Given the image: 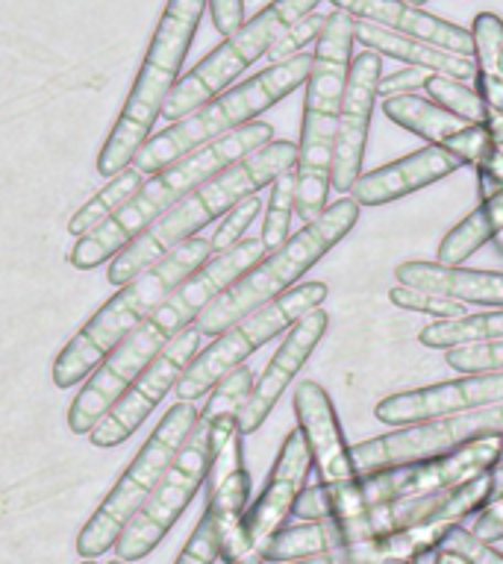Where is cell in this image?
Listing matches in <instances>:
<instances>
[{"label": "cell", "instance_id": "obj_1", "mask_svg": "<svg viewBox=\"0 0 503 564\" xmlns=\"http://www.w3.org/2000/svg\"><path fill=\"white\" fill-rule=\"evenodd\" d=\"M268 253L263 236L259 238H242L224 253L210 256L206 262L194 273H189L136 329L124 335L121 341L115 344L113 352L106 356L86 386L77 394V400L68 409V430L74 435H88L95 430L97 421L104 417L118 397L127 391L132 379L139 377L141 370L148 368L150 361L157 359L159 352L165 350L168 344L174 341L176 335L189 329L192 321H197L203 308L210 306L212 300L218 297L221 291H227L233 282L245 271H250L263 256Z\"/></svg>", "mask_w": 503, "mask_h": 564}, {"label": "cell", "instance_id": "obj_2", "mask_svg": "<svg viewBox=\"0 0 503 564\" xmlns=\"http://www.w3.org/2000/svg\"><path fill=\"white\" fill-rule=\"evenodd\" d=\"M271 139V123L250 121L229 132V135H221L218 141L203 144L189 156L176 159L174 165L162 167L159 174L150 176L148 183L141 185L139 192L132 194L115 215H109L100 227L79 236V241L68 253V262L77 271H92L97 264L109 262L113 256L121 253L124 247L132 245L153 220H159L165 212L174 209L183 197H189L197 185L221 174L224 167L245 159L247 153H254Z\"/></svg>", "mask_w": 503, "mask_h": 564}, {"label": "cell", "instance_id": "obj_3", "mask_svg": "<svg viewBox=\"0 0 503 564\" xmlns=\"http://www.w3.org/2000/svg\"><path fill=\"white\" fill-rule=\"evenodd\" d=\"M295 165H298V144L271 139L254 153H247L245 159L224 167L221 174L197 185L189 197L176 203L174 209L153 220L132 245L124 247L109 262V273H106L109 282L127 285L130 280H136L145 268L159 262L176 245H183L185 238L197 236L206 224L227 215L236 203L250 194H259V188H268L282 171Z\"/></svg>", "mask_w": 503, "mask_h": 564}, {"label": "cell", "instance_id": "obj_4", "mask_svg": "<svg viewBox=\"0 0 503 564\" xmlns=\"http://www.w3.org/2000/svg\"><path fill=\"white\" fill-rule=\"evenodd\" d=\"M353 24L356 18L333 9L327 15L324 33L318 35L312 68L307 77L303 97V121L298 141V215L303 224L315 220L327 209L330 197V174H333L335 130L342 109L344 83L353 59Z\"/></svg>", "mask_w": 503, "mask_h": 564}, {"label": "cell", "instance_id": "obj_5", "mask_svg": "<svg viewBox=\"0 0 503 564\" xmlns=\"http://www.w3.org/2000/svg\"><path fill=\"white\" fill-rule=\"evenodd\" d=\"M212 256V238L192 236L176 245L159 262L130 280L83 329H79L65 350L53 361V382L60 388H74L92 377V370L113 352L124 335L136 329L180 282L201 268Z\"/></svg>", "mask_w": 503, "mask_h": 564}, {"label": "cell", "instance_id": "obj_6", "mask_svg": "<svg viewBox=\"0 0 503 564\" xmlns=\"http://www.w3.org/2000/svg\"><path fill=\"white\" fill-rule=\"evenodd\" d=\"M206 7H210V0H168L157 33L145 53V62H141L139 77L130 88V97L97 156V174L100 176H115L118 171L132 165L141 144L150 139V130L162 118V106L180 79L185 53L192 47Z\"/></svg>", "mask_w": 503, "mask_h": 564}, {"label": "cell", "instance_id": "obj_7", "mask_svg": "<svg viewBox=\"0 0 503 564\" xmlns=\"http://www.w3.org/2000/svg\"><path fill=\"white\" fill-rule=\"evenodd\" d=\"M360 209L362 206L353 197H339L335 203H327V209L315 220L303 224V229L286 238L280 247L268 250V256H263L250 271L242 273L227 291H221L218 297L197 315L194 326L203 335L227 333L229 326L265 306L268 300L295 289V282L309 268H315L356 227Z\"/></svg>", "mask_w": 503, "mask_h": 564}, {"label": "cell", "instance_id": "obj_8", "mask_svg": "<svg viewBox=\"0 0 503 564\" xmlns=\"http://www.w3.org/2000/svg\"><path fill=\"white\" fill-rule=\"evenodd\" d=\"M309 68H312V53H298L286 62L268 65L265 70L254 74L245 83L221 91L210 104L194 109L180 121H174L168 130L148 139L132 159V167L141 174H159L162 167L174 165L176 159L189 156L203 144L218 141L221 135H229L238 127L256 121L259 115L277 106L282 97H289L295 88L307 83Z\"/></svg>", "mask_w": 503, "mask_h": 564}, {"label": "cell", "instance_id": "obj_9", "mask_svg": "<svg viewBox=\"0 0 503 564\" xmlns=\"http://www.w3.org/2000/svg\"><path fill=\"white\" fill-rule=\"evenodd\" d=\"M197 405L189 400H176L157 430L150 432L139 456L132 458L130 467L124 470L113 491L106 494V500L97 506V511L88 518V523L79 529L77 535V555L79 558H100L106 550H113L124 527L130 523L132 514L141 509V502L148 500L159 476L165 474L168 465L174 462L185 438L192 435L194 423H197Z\"/></svg>", "mask_w": 503, "mask_h": 564}, {"label": "cell", "instance_id": "obj_10", "mask_svg": "<svg viewBox=\"0 0 503 564\" xmlns=\"http://www.w3.org/2000/svg\"><path fill=\"white\" fill-rule=\"evenodd\" d=\"M321 0H271L268 7L259 9L250 21L238 26L236 33L227 35L224 42L212 53H206L197 65H194L183 79H176L171 88L165 106H162V118L165 121H180L203 104H210L212 97L227 91L233 79L254 65L259 56L268 53L274 39L291 26L298 18L307 12H315Z\"/></svg>", "mask_w": 503, "mask_h": 564}, {"label": "cell", "instance_id": "obj_11", "mask_svg": "<svg viewBox=\"0 0 503 564\" xmlns=\"http://www.w3.org/2000/svg\"><path fill=\"white\" fill-rule=\"evenodd\" d=\"M327 300L324 282H300L280 297L268 300L265 306L245 315L238 324H233L227 333L215 335V341L203 352H197L192 365L183 370V377L176 382V400H201L227 377L229 370L245 365L247 356H254L263 344L286 333L298 317H303L309 308L321 306Z\"/></svg>", "mask_w": 503, "mask_h": 564}, {"label": "cell", "instance_id": "obj_12", "mask_svg": "<svg viewBox=\"0 0 503 564\" xmlns=\"http://www.w3.org/2000/svg\"><path fill=\"white\" fill-rule=\"evenodd\" d=\"M210 458V426L197 421L192 435L185 438V444L174 456V462L168 465L165 474L159 476V482L153 485L148 500L141 502V509L132 514V520L115 541V555L118 558L139 562V558L157 550L159 541L171 532L176 520L183 518V511L189 509L194 494L201 491V485H206Z\"/></svg>", "mask_w": 503, "mask_h": 564}, {"label": "cell", "instance_id": "obj_13", "mask_svg": "<svg viewBox=\"0 0 503 564\" xmlns=\"http://www.w3.org/2000/svg\"><path fill=\"white\" fill-rule=\"evenodd\" d=\"M489 435H503V403L448 414V417L415 423V426H397L395 432L353 444L351 456L360 474H371V470H383V467L445 456V453H453V449L465 447L471 441L489 438Z\"/></svg>", "mask_w": 503, "mask_h": 564}, {"label": "cell", "instance_id": "obj_14", "mask_svg": "<svg viewBox=\"0 0 503 564\" xmlns=\"http://www.w3.org/2000/svg\"><path fill=\"white\" fill-rule=\"evenodd\" d=\"M201 338L203 333L197 326L176 335L174 341L168 344L165 350L159 352L139 377L132 379L127 391L115 400L113 409L97 421L95 430L88 432L92 447L109 449L121 447L124 441H130L141 423L148 421L150 412L162 403V397L180 382L183 370L192 365V359L201 350Z\"/></svg>", "mask_w": 503, "mask_h": 564}, {"label": "cell", "instance_id": "obj_15", "mask_svg": "<svg viewBox=\"0 0 503 564\" xmlns=\"http://www.w3.org/2000/svg\"><path fill=\"white\" fill-rule=\"evenodd\" d=\"M309 467H312V456H309L303 432L291 430L282 441L280 453H277V462H274L271 474H268L263 494L245 511V520H242V558L263 553V546L286 527V520L295 518L298 497L307 488Z\"/></svg>", "mask_w": 503, "mask_h": 564}, {"label": "cell", "instance_id": "obj_16", "mask_svg": "<svg viewBox=\"0 0 503 564\" xmlns=\"http://www.w3.org/2000/svg\"><path fill=\"white\" fill-rule=\"evenodd\" d=\"M379 77H383V56L374 51H362L351 59L347 83H344L342 109H339V130L333 148V174L330 185L339 194H347L362 174V159L368 144L371 115L377 106Z\"/></svg>", "mask_w": 503, "mask_h": 564}, {"label": "cell", "instance_id": "obj_17", "mask_svg": "<svg viewBox=\"0 0 503 564\" xmlns=\"http://www.w3.org/2000/svg\"><path fill=\"white\" fill-rule=\"evenodd\" d=\"M494 403H503V370L465 373L462 379L400 391V394L379 400L374 414L379 423H388V426H415V423H427Z\"/></svg>", "mask_w": 503, "mask_h": 564}, {"label": "cell", "instance_id": "obj_18", "mask_svg": "<svg viewBox=\"0 0 503 564\" xmlns=\"http://www.w3.org/2000/svg\"><path fill=\"white\" fill-rule=\"evenodd\" d=\"M383 115L397 127L421 135L427 144L448 150L462 165H471L477 171L492 165L494 153H497L492 132L485 127H477V123L462 121L448 109H441L439 104H432L430 97H388V100H383Z\"/></svg>", "mask_w": 503, "mask_h": 564}, {"label": "cell", "instance_id": "obj_19", "mask_svg": "<svg viewBox=\"0 0 503 564\" xmlns=\"http://www.w3.org/2000/svg\"><path fill=\"white\" fill-rule=\"evenodd\" d=\"M327 324H330V315L321 306H315L286 329V338H282V344L271 356V361L265 365L263 377L256 379L254 391H250V397L242 405V412H238V432L242 435H250V432H256L268 421V414L274 412L277 400L286 394L291 379L303 370L309 356L315 352L318 341L324 338Z\"/></svg>", "mask_w": 503, "mask_h": 564}, {"label": "cell", "instance_id": "obj_20", "mask_svg": "<svg viewBox=\"0 0 503 564\" xmlns=\"http://www.w3.org/2000/svg\"><path fill=\"white\" fill-rule=\"evenodd\" d=\"M295 417L318 470V485L339 488V485L353 482L360 470L351 456V444L344 441L333 400L312 379L295 388Z\"/></svg>", "mask_w": 503, "mask_h": 564}, {"label": "cell", "instance_id": "obj_21", "mask_svg": "<svg viewBox=\"0 0 503 564\" xmlns=\"http://www.w3.org/2000/svg\"><path fill=\"white\" fill-rule=\"evenodd\" d=\"M459 167H465L453 153L427 144V148L415 150L409 156L395 159L383 167H374L368 174H360L353 183L351 197L360 206H386L413 192H421L427 185L439 183L445 176L457 174Z\"/></svg>", "mask_w": 503, "mask_h": 564}, {"label": "cell", "instance_id": "obj_22", "mask_svg": "<svg viewBox=\"0 0 503 564\" xmlns=\"http://www.w3.org/2000/svg\"><path fill=\"white\" fill-rule=\"evenodd\" d=\"M330 3L347 12V15L360 18V21L386 26L392 33L413 35V39L430 42L436 47H445V51L474 56L471 30L450 24L445 18L430 15V12H424L421 7H413L406 0H330Z\"/></svg>", "mask_w": 503, "mask_h": 564}, {"label": "cell", "instance_id": "obj_23", "mask_svg": "<svg viewBox=\"0 0 503 564\" xmlns=\"http://www.w3.org/2000/svg\"><path fill=\"white\" fill-rule=\"evenodd\" d=\"M400 285L436 291L457 297L468 306L503 308V271H474V268H450L439 262H404L395 268Z\"/></svg>", "mask_w": 503, "mask_h": 564}, {"label": "cell", "instance_id": "obj_24", "mask_svg": "<svg viewBox=\"0 0 503 564\" xmlns=\"http://www.w3.org/2000/svg\"><path fill=\"white\" fill-rule=\"evenodd\" d=\"M353 42H360L365 51H374L379 56H388V59L404 62V65H415V68H427L432 74H445V77L462 79L474 77V56H465V53L445 51V47H436L430 42H421V39H413V35L392 33L386 26L371 24V21H360L353 24Z\"/></svg>", "mask_w": 503, "mask_h": 564}, {"label": "cell", "instance_id": "obj_25", "mask_svg": "<svg viewBox=\"0 0 503 564\" xmlns=\"http://www.w3.org/2000/svg\"><path fill=\"white\" fill-rule=\"evenodd\" d=\"M439 546L441 535L436 529L427 527V523H415V527L374 538V541H356V544L335 546V550H327V553L307 555V558H295V562L282 564H421Z\"/></svg>", "mask_w": 503, "mask_h": 564}, {"label": "cell", "instance_id": "obj_26", "mask_svg": "<svg viewBox=\"0 0 503 564\" xmlns=\"http://www.w3.org/2000/svg\"><path fill=\"white\" fill-rule=\"evenodd\" d=\"M250 500V474L238 467L218 485L206 488V514L221 529V558L227 564L242 562V520Z\"/></svg>", "mask_w": 503, "mask_h": 564}, {"label": "cell", "instance_id": "obj_27", "mask_svg": "<svg viewBox=\"0 0 503 564\" xmlns=\"http://www.w3.org/2000/svg\"><path fill=\"white\" fill-rule=\"evenodd\" d=\"M501 232H503V188L501 192L489 194V197H483L480 206H477L468 218L459 220L457 227L441 238L439 250H436V262L457 268V264L468 262L480 247L494 241Z\"/></svg>", "mask_w": 503, "mask_h": 564}, {"label": "cell", "instance_id": "obj_28", "mask_svg": "<svg viewBox=\"0 0 503 564\" xmlns=\"http://www.w3.org/2000/svg\"><path fill=\"white\" fill-rule=\"evenodd\" d=\"M474 39L477 95L503 115V21L494 12H480L471 24Z\"/></svg>", "mask_w": 503, "mask_h": 564}, {"label": "cell", "instance_id": "obj_29", "mask_svg": "<svg viewBox=\"0 0 503 564\" xmlns=\"http://www.w3.org/2000/svg\"><path fill=\"white\" fill-rule=\"evenodd\" d=\"M497 338H503V308L477 312V315L445 317V321L424 326L421 333H418V341L424 347H436V350H453V347L497 341Z\"/></svg>", "mask_w": 503, "mask_h": 564}, {"label": "cell", "instance_id": "obj_30", "mask_svg": "<svg viewBox=\"0 0 503 564\" xmlns=\"http://www.w3.org/2000/svg\"><path fill=\"white\" fill-rule=\"evenodd\" d=\"M141 185H145V180H141L139 167L127 165L124 171H118V174L113 176V183L106 185V188H100L83 209L74 212V218L68 220L71 236H86V232H92L95 227H100L109 215H115L124 203L130 200L132 194L139 192Z\"/></svg>", "mask_w": 503, "mask_h": 564}, {"label": "cell", "instance_id": "obj_31", "mask_svg": "<svg viewBox=\"0 0 503 564\" xmlns=\"http://www.w3.org/2000/svg\"><path fill=\"white\" fill-rule=\"evenodd\" d=\"M298 212V171L289 167L271 183L268 212L263 218V241L268 250L280 247L291 236V215Z\"/></svg>", "mask_w": 503, "mask_h": 564}, {"label": "cell", "instance_id": "obj_32", "mask_svg": "<svg viewBox=\"0 0 503 564\" xmlns=\"http://www.w3.org/2000/svg\"><path fill=\"white\" fill-rule=\"evenodd\" d=\"M388 300H392L397 308L421 312V315L439 317V321H445V317L468 315V303H462V300L448 297V294H436V291L427 289H415V285H400V282L388 291Z\"/></svg>", "mask_w": 503, "mask_h": 564}, {"label": "cell", "instance_id": "obj_33", "mask_svg": "<svg viewBox=\"0 0 503 564\" xmlns=\"http://www.w3.org/2000/svg\"><path fill=\"white\" fill-rule=\"evenodd\" d=\"M324 24L327 15H318V12H307L303 18H298L295 24L286 26V30L274 39V44L268 47V62L277 65V62H286L291 59V56L303 53V47L318 42V35L324 33Z\"/></svg>", "mask_w": 503, "mask_h": 564}, {"label": "cell", "instance_id": "obj_34", "mask_svg": "<svg viewBox=\"0 0 503 564\" xmlns=\"http://www.w3.org/2000/svg\"><path fill=\"white\" fill-rule=\"evenodd\" d=\"M445 359L459 373H492V370H503V338L453 347V350L445 352Z\"/></svg>", "mask_w": 503, "mask_h": 564}, {"label": "cell", "instance_id": "obj_35", "mask_svg": "<svg viewBox=\"0 0 503 564\" xmlns=\"http://www.w3.org/2000/svg\"><path fill=\"white\" fill-rule=\"evenodd\" d=\"M259 212H263V200H259L256 194H250V197H245L242 203H236V206L224 215L221 227L215 229V236H212V256L224 253V250H229L233 245H238Z\"/></svg>", "mask_w": 503, "mask_h": 564}, {"label": "cell", "instance_id": "obj_36", "mask_svg": "<svg viewBox=\"0 0 503 564\" xmlns=\"http://www.w3.org/2000/svg\"><path fill=\"white\" fill-rule=\"evenodd\" d=\"M221 529L218 523L203 511L201 523L194 527V532L185 541L183 553L176 555L174 564H215L221 558Z\"/></svg>", "mask_w": 503, "mask_h": 564}, {"label": "cell", "instance_id": "obj_37", "mask_svg": "<svg viewBox=\"0 0 503 564\" xmlns=\"http://www.w3.org/2000/svg\"><path fill=\"white\" fill-rule=\"evenodd\" d=\"M439 550L457 553L459 558H465L468 564H503V553H497L492 544H485L465 527L450 529L448 538L441 541Z\"/></svg>", "mask_w": 503, "mask_h": 564}, {"label": "cell", "instance_id": "obj_38", "mask_svg": "<svg viewBox=\"0 0 503 564\" xmlns=\"http://www.w3.org/2000/svg\"><path fill=\"white\" fill-rule=\"evenodd\" d=\"M430 77H432V70L406 65L404 70H395V74L379 77L377 95L379 100H388V97H397V95H413L415 88H424V83H427Z\"/></svg>", "mask_w": 503, "mask_h": 564}, {"label": "cell", "instance_id": "obj_39", "mask_svg": "<svg viewBox=\"0 0 503 564\" xmlns=\"http://www.w3.org/2000/svg\"><path fill=\"white\" fill-rule=\"evenodd\" d=\"M210 15L221 35H233L245 24V0H210Z\"/></svg>", "mask_w": 503, "mask_h": 564}, {"label": "cell", "instance_id": "obj_40", "mask_svg": "<svg viewBox=\"0 0 503 564\" xmlns=\"http://www.w3.org/2000/svg\"><path fill=\"white\" fill-rule=\"evenodd\" d=\"M424 562H432V564H468L465 558H459L457 553H448V550H436V553H430Z\"/></svg>", "mask_w": 503, "mask_h": 564}, {"label": "cell", "instance_id": "obj_41", "mask_svg": "<svg viewBox=\"0 0 503 564\" xmlns=\"http://www.w3.org/2000/svg\"><path fill=\"white\" fill-rule=\"evenodd\" d=\"M236 564H265V562H263V555H250V558H242V562Z\"/></svg>", "mask_w": 503, "mask_h": 564}, {"label": "cell", "instance_id": "obj_42", "mask_svg": "<svg viewBox=\"0 0 503 564\" xmlns=\"http://www.w3.org/2000/svg\"><path fill=\"white\" fill-rule=\"evenodd\" d=\"M406 3H413V7H421V3H427V0H406Z\"/></svg>", "mask_w": 503, "mask_h": 564}, {"label": "cell", "instance_id": "obj_43", "mask_svg": "<svg viewBox=\"0 0 503 564\" xmlns=\"http://www.w3.org/2000/svg\"><path fill=\"white\" fill-rule=\"evenodd\" d=\"M109 564H127V562H124V558H118V555H115V558H113V562H109Z\"/></svg>", "mask_w": 503, "mask_h": 564}, {"label": "cell", "instance_id": "obj_44", "mask_svg": "<svg viewBox=\"0 0 503 564\" xmlns=\"http://www.w3.org/2000/svg\"><path fill=\"white\" fill-rule=\"evenodd\" d=\"M79 564H97V562H95V558H83V562H79Z\"/></svg>", "mask_w": 503, "mask_h": 564}, {"label": "cell", "instance_id": "obj_45", "mask_svg": "<svg viewBox=\"0 0 503 564\" xmlns=\"http://www.w3.org/2000/svg\"><path fill=\"white\" fill-rule=\"evenodd\" d=\"M388 564H406V562H388Z\"/></svg>", "mask_w": 503, "mask_h": 564}]
</instances>
